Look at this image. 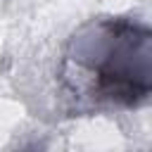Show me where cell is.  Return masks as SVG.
Segmentation results:
<instances>
[{"label":"cell","mask_w":152,"mask_h":152,"mask_svg":"<svg viewBox=\"0 0 152 152\" xmlns=\"http://www.w3.org/2000/svg\"><path fill=\"white\" fill-rule=\"evenodd\" d=\"M64 81L97 104L135 109L152 93V31L128 17L86 24L64 55Z\"/></svg>","instance_id":"6da1fadb"}]
</instances>
